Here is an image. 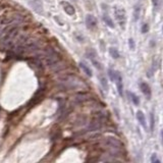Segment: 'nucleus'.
<instances>
[{
	"instance_id": "8",
	"label": "nucleus",
	"mask_w": 163,
	"mask_h": 163,
	"mask_svg": "<svg viewBox=\"0 0 163 163\" xmlns=\"http://www.w3.org/2000/svg\"><path fill=\"white\" fill-rule=\"evenodd\" d=\"M137 119L138 121L140 122V125L143 126L144 129H147V125H146V118H145V114L143 113V111L139 110L137 112Z\"/></svg>"
},
{
	"instance_id": "2",
	"label": "nucleus",
	"mask_w": 163,
	"mask_h": 163,
	"mask_svg": "<svg viewBox=\"0 0 163 163\" xmlns=\"http://www.w3.org/2000/svg\"><path fill=\"white\" fill-rule=\"evenodd\" d=\"M86 55L88 56V58L90 59V61L92 62V64L94 65L96 68H98L99 71H102L103 66H102V63L99 61L98 56H97V53H96L95 50L88 49V50H87V52H86Z\"/></svg>"
},
{
	"instance_id": "16",
	"label": "nucleus",
	"mask_w": 163,
	"mask_h": 163,
	"mask_svg": "<svg viewBox=\"0 0 163 163\" xmlns=\"http://www.w3.org/2000/svg\"><path fill=\"white\" fill-rule=\"evenodd\" d=\"M140 11H141L140 6L136 5V6H135V9H134V20H139V16H140Z\"/></svg>"
},
{
	"instance_id": "17",
	"label": "nucleus",
	"mask_w": 163,
	"mask_h": 163,
	"mask_svg": "<svg viewBox=\"0 0 163 163\" xmlns=\"http://www.w3.org/2000/svg\"><path fill=\"white\" fill-rule=\"evenodd\" d=\"M116 72H117V71H113V69H111V68L108 69V75L110 77V80H111V81L114 82V80H115Z\"/></svg>"
},
{
	"instance_id": "11",
	"label": "nucleus",
	"mask_w": 163,
	"mask_h": 163,
	"mask_svg": "<svg viewBox=\"0 0 163 163\" xmlns=\"http://www.w3.org/2000/svg\"><path fill=\"white\" fill-rule=\"evenodd\" d=\"M103 20H104V23L106 24L108 27H109V28H111V29L114 28V23H113V20H111V17L108 16V14H104V16H103Z\"/></svg>"
},
{
	"instance_id": "14",
	"label": "nucleus",
	"mask_w": 163,
	"mask_h": 163,
	"mask_svg": "<svg viewBox=\"0 0 163 163\" xmlns=\"http://www.w3.org/2000/svg\"><path fill=\"white\" fill-rule=\"evenodd\" d=\"M99 80H100V84H101L102 88H103L105 91H107L108 90V84H107L106 78H105L103 74H101V75H99Z\"/></svg>"
},
{
	"instance_id": "18",
	"label": "nucleus",
	"mask_w": 163,
	"mask_h": 163,
	"mask_svg": "<svg viewBox=\"0 0 163 163\" xmlns=\"http://www.w3.org/2000/svg\"><path fill=\"white\" fill-rule=\"evenodd\" d=\"M154 125H155V120H154V113L153 111L150 113V129L151 131H154Z\"/></svg>"
},
{
	"instance_id": "10",
	"label": "nucleus",
	"mask_w": 163,
	"mask_h": 163,
	"mask_svg": "<svg viewBox=\"0 0 163 163\" xmlns=\"http://www.w3.org/2000/svg\"><path fill=\"white\" fill-rule=\"evenodd\" d=\"M31 4L33 5V7L35 8V10L37 11V13H42V3L40 0H31Z\"/></svg>"
},
{
	"instance_id": "22",
	"label": "nucleus",
	"mask_w": 163,
	"mask_h": 163,
	"mask_svg": "<svg viewBox=\"0 0 163 163\" xmlns=\"http://www.w3.org/2000/svg\"><path fill=\"white\" fill-rule=\"evenodd\" d=\"M129 48H131L132 50L135 49V42H134L132 39H129Z\"/></svg>"
},
{
	"instance_id": "15",
	"label": "nucleus",
	"mask_w": 163,
	"mask_h": 163,
	"mask_svg": "<svg viewBox=\"0 0 163 163\" xmlns=\"http://www.w3.org/2000/svg\"><path fill=\"white\" fill-rule=\"evenodd\" d=\"M109 53H110V55L113 57V58H119V52L117 51L116 48H113V47H111L109 48Z\"/></svg>"
},
{
	"instance_id": "6",
	"label": "nucleus",
	"mask_w": 163,
	"mask_h": 163,
	"mask_svg": "<svg viewBox=\"0 0 163 163\" xmlns=\"http://www.w3.org/2000/svg\"><path fill=\"white\" fill-rule=\"evenodd\" d=\"M61 5H62L63 9H64V11L68 14V16H74V14L75 13L74 7L72 6V5L69 3V2L62 1V2H61Z\"/></svg>"
},
{
	"instance_id": "19",
	"label": "nucleus",
	"mask_w": 163,
	"mask_h": 163,
	"mask_svg": "<svg viewBox=\"0 0 163 163\" xmlns=\"http://www.w3.org/2000/svg\"><path fill=\"white\" fill-rule=\"evenodd\" d=\"M141 31H142V33L143 34H146V33L149 31V25L148 24H143V26H142V29H141Z\"/></svg>"
},
{
	"instance_id": "7",
	"label": "nucleus",
	"mask_w": 163,
	"mask_h": 163,
	"mask_svg": "<svg viewBox=\"0 0 163 163\" xmlns=\"http://www.w3.org/2000/svg\"><path fill=\"white\" fill-rule=\"evenodd\" d=\"M140 88H141L142 93H143V94L146 96L148 99H150L151 98V88H150V86L148 85L147 83L142 82V83L140 84Z\"/></svg>"
},
{
	"instance_id": "21",
	"label": "nucleus",
	"mask_w": 163,
	"mask_h": 163,
	"mask_svg": "<svg viewBox=\"0 0 163 163\" xmlns=\"http://www.w3.org/2000/svg\"><path fill=\"white\" fill-rule=\"evenodd\" d=\"M153 2V6L155 9H158L159 8V4H160V0H152Z\"/></svg>"
},
{
	"instance_id": "1",
	"label": "nucleus",
	"mask_w": 163,
	"mask_h": 163,
	"mask_svg": "<svg viewBox=\"0 0 163 163\" xmlns=\"http://www.w3.org/2000/svg\"><path fill=\"white\" fill-rule=\"evenodd\" d=\"M114 16H115L116 22L118 23V25L121 27L122 29H125V24H126V13L125 9L121 6H115L114 7Z\"/></svg>"
},
{
	"instance_id": "20",
	"label": "nucleus",
	"mask_w": 163,
	"mask_h": 163,
	"mask_svg": "<svg viewBox=\"0 0 163 163\" xmlns=\"http://www.w3.org/2000/svg\"><path fill=\"white\" fill-rule=\"evenodd\" d=\"M151 162L152 163H160V160L158 159L156 154H153L152 157H151Z\"/></svg>"
},
{
	"instance_id": "3",
	"label": "nucleus",
	"mask_w": 163,
	"mask_h": 163,
	"mask_svg": "<svg viewBox=\"0 0 163 163\" xmlns=\"http://www.w3.org/2000/svg\"><path fill=\"white\" fill-rule=\"evenodd\" d=\"M105 143L108 146H110L111 148H113V149H122L123 148V144L120 142L118 139L114 138V137H107L106 140H105Z\"/></svg>"
},
{
	"instance_id": "23",
	"label": "nucleus",
	"mask_w": 163,
	"mask_h": 163,
	"mask_svg": "<svg viewBox=\"0 0 163 163\" xmlns=\"http://www.w3.org/2000/svg\"><path fill=\"white\" fill-rule=\"evenodd\" d=\"M2 34H3V33H2V30H1V29H0V36H1Z\"/></svg>"
},
{
	"instance_id": "4",
	"label": "nucleus",
	"mask_w": 163,
	"mask_h": 163,
	"mask_svg": "<svg viewBox=\"0 0 163 163\" xmlns=\"http://www.w3.org/2000/svg\"><path fill=\"white\" fill-rule=\"evenodd\" d=\"M114 82H115L116 87H117V92H118L120 97H122L123 96V84H122V77H121V74H119V71L116 72V77H115Z\"/></svg>"
},
{
	"instance_id": "12",
	"label": "nucleus",
	"mask_w": 163,
	"mask_h": 163,
	"mask_svg": "<svg viewBox=\"0 0 163 163\" xmlns=\"http://www.w3.org/2000/svg\"><path fill=\"white\" fill-rule=\"evenodd\" d=\"M14 22L13 17H9V16H3L1 20H0V25H10L11 23Z\"/></svg>"
},
{
	"instance_id": "5",
	"label": "nucleus",
	"mask_w": 163,
	"mask_h": 163,
	"mask_svg": "<svg viewBox=\"0 0 163 163\" xmlns=\"http://www.w3.org/2000/svg\"><path fill=\"white\" fill-rule=\"evenodd\" d=\"M86 25L88 29H95L97 27V19L93 14H88L86 16Z\"/></svg>"
},
{
	"instance_id": "13",
	"label": "nucleus",
	"mask_w": 163,
	"mask_h": 163,
	"mask_svg": "<svg viewBox=\"0 0 163 163\" xmlns=\"http://www.w3.org/2000/svg\"><path fill=\"white\" fill-rule=\"evenodd\" d=\"M128 94L129 96V98H131V100L132 101V103L138 106V105L140 104V98H139L138 96L136 95L135 93H132V92H129Z\"/></svg>"
},
{
	"instance_id": "9",
	"label": "nucleus",
	"mask_w": 163,
	"mask_h": 163,
	"mask_svg": "<svg viewBox=\"0 0 163 163\" xmlns=\"http://www.w3.org/2000/svg\"><path fill=\"white\" fill-rule=\"evenodd\" d=\"M80 67H81L82 69H83L84 72H85V74H86L87 75H88V77H92V75H93L92 69L90 68L89 66L87 65L85 62H82V61H81V62H80Z\"/></svg>"
}]
</instances>
